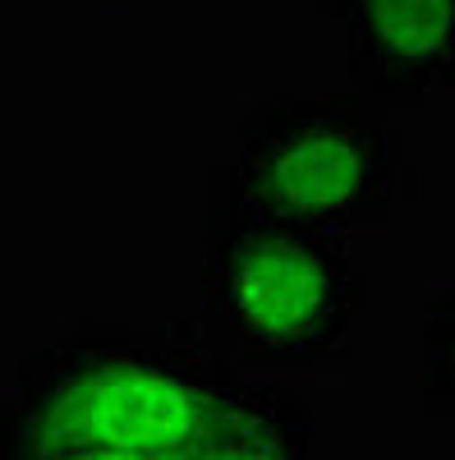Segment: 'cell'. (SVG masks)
<instances>
[{"label": "cell", "mask_w": 455, "mask_h": 460, "mask_svg": "<svg viewBox=\"0 0 455 460\" xmlns=\"http://www.w3.org/2000/svg\"><path fill=\"white\" fill-rule=\"evenodd\" d=\"M240 373L203 327H129L79 318L23 355L0 396L5 451H129L184 460L203 442Z\"/></svg>", "instance_id": "1"}, {"label": "cell", "mask_w": 455, "mask_h": 460, "mask_svg": "<svg viewBox=\"0 0 455 460\" xmlns=\"http://www.w3.org/2000/svg\"><path fill=\"white\" fill-rule=\"evenodd\" d=\"M419 189L409 106L359 84L262 93L212 171L207 217L272 221L346 240L391 221Z\"/></svg>", "instance_id": "2"}, {"label": "cell", "mask_w": 455, "mask_h": 460, "mask_svg": "<svg viewBox=\"0 0 455 460\" xmlns=\"http://www.w3.org/2000/svg\"><path fill=\"white\" fill-rule=\"evenodd\" d=\"M372 281L336 235L207 217L203 336L235 373H303L350 350Z\"/></svg>", "instance_id": "3"}, {"label": "cell", "mask_w": 455, "mask_h": 460, "mask_svg": "<svg viewBox=\"0 0 455 460\" xmlns=\"http://www.w3.org/2000/svg\"><path fill=\"white\" fill-rule=\"evenodd\" d=\"M346 37L354 84L419 106L455 88V0H318Z\"/></svg>", "instance_id": "4"}, {"label": "cell", "mask_w": 455, "mask_h": 460, "mask_svg": "<svg viewBox=\"0 0 455 460\" xmlns=\"http://www.w3.org/2000/svg\"><path fill=\"white\" fill-rule=\"evenodd\" d=\"M184 460H318L313 410L285 387L240 377L231 401Z\"/></svg>", "instance_id": "5"}, {"label": "cell", "mask_w": 455, "mask_h": 460, "mask_svg": "<svg viewBox=\"0 0 455 460\" xmlns=\"http://www.w3.org/2000/svg\"><path fill=\"white\" fill-rule=\"evenodd\" d=\"M419 392L433 410L455 414V272L428 290L419 314Z\"/></svg>", "instance_id": "6"}, {"label": "cell", "mask_w": 455, "mask_h": 460, "mask_svg": "<svg viewBox=\"0 0 455 460\" xmlns=\"http://www.w3.org/2000/svg\"><path fill=\"white\" fill-rule=\"evenodd\" d=\"M0 460H152L129 451H5Z\"/></svg>", "instance_id": "7"}]
</instances>
